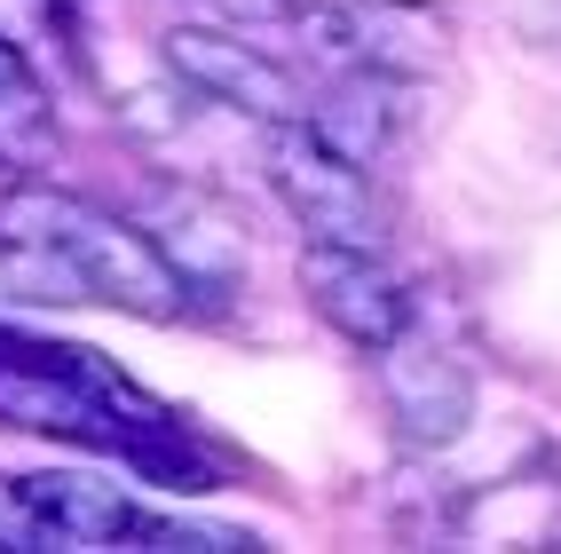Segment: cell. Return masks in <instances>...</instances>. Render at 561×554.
I'll list each match as a JSON object with an SVG mask.
<instances>
[{
	"instance_id": "obj_1",
	"label": "cell",
	"mask_w": 561,
	"mask_h": 554,
	"mask_svg": "<svg viewBox=\"0 0 561 554\" xmlns=\"http://www.w3.org/2000/svg\"><path fill=\"white\" fill-rule=\"evenodd\" d=\"M0 238H56L71 262H80L88 293L103 309H127L142 325H174V317H191V285L174 278V262L159 253V238L142 230V222L127 214H111L80 191H41V182H16L9 206H0Z\"/></svg>"
},
{
	"instance_id": "obj_2",
	"label": "cell",
	"mask_w": 561,
	"mask_h": 554,
	"mask_svg": "<svg viewBox=\"0 0 561 554\" xmlns=\"http://www.w3.org/2000/svg\"><path fill=\"white\" fill-rule=\"evenodd\" d=\"M261 167H270V191L285 199V214L301 222V238L317 246H388V214L371 199V182L356 159H341L309 120H277L270 143H261Z\"/></svg>"
},
{
	"instance_id": "obj_3",
	"label": "cell",
	"mask_w": 561,
	"mask_h": 554,
	"mask_svg": "<svg viewBox=\"0 0 561 554\" xmlns=\"http://www.w3.org/2000/svg\"><path fill=\"white\" fill-rule=\"evenodd\" d=\"M159 64H167L191 95L230 103V111H245V120H261V127L309 120L301 80H293L277 56H261L253 41H230V32H214V24H167V32H159Z\"/></svg>"
},
{
	"instance_id": "obj_4",
	"label": "cell",
	"mask_w": 561,
	"mask_h": 554,
	"mask_svg": "<svg viewBox=\"0 0 561 554\" xmlns=\"http://www.w3.org/2000/svg\"><path fill=\"white\" fill-rule=\"evenodd\" d=\"M301 293H309V309L341 332L348 349H371L380 357L388 341H403L411 332V293L388 278L380 253H364V246H301Z\"/></svg>"
},
{
	"instance_id": "obj_5",
	"label": "cell",
	"mask_w": 561,
	"mask_h": 554,
	"mask_svg": "<svg viewBox=\"0 0 561 554\" xmlns=\"http://www.w3.org/2000/svg\"><path fill=\"white\" fill-rule=\"evenodd\" d=\"M380 396H388L396 436L411 452H451L474 428V373L451 349L420 341V332H403V341L380 349Z\"/></svg>"
},
{
	"instance_id": "obj_6",
	"label": "cell",
	"mask_w": 561,
	"mask_h": 554,
	"mask_svg": "<svg viewBox=\"0 0 561 554\" xmlns=\"http://www.w3.org/2000/svg\"><path fill=\"white\" fill-rule=\"evenodd\" d=\"M142 230L159 238V253L174 262V278L191 285V302H230L245 285V230L238 214L206 199V191H159L142 206Z\"/></svg>"
},
{
	"instance_id": "obj_7",
	"label": "cell",
	"mask_w": 561,
	"mask_h": 554,
	"mask_svg": "<svg viewBox=\"0 0 561 554\" xmlns=\"http://www.w3.org/2000/svg\"><path fill=\"white\" fill-rule=\"evenodd\" d=\"M443 9L411 0H348V71H388V80H427L443 64Z\"/></svg>"
},
{
	"instance_id": "obj_8",
	"label": "cell",
	"mask_w": 561,
	"mask_h": 554,
	"mask_svg": "<svg viewBox=\"0 0 561 554\" xmlns=\"http://www.w3.org/2000/svg\"><path fill=\"white\" fill-rule=\"evenodd\" d=\"M24 484H32V499H41L48 546H71V554H95V546H135L142 507H135L119 484H95V475H24Z\"/></svg>"
},
{
	"instance_id": "obj_9",
	"label": "cell",
	"mask_w": 561,
	"mask_h": 554,
	"mask_svg": "<svg viewBox=\"0 0 561 554\" xmlns=\"http://www.w3.org/2000/svg\"><path fill=\"white\" fill-rule=\"evenodd\" d=\"M396 88L403 80H388V71H332V88L309 103V127L332 143L341 159H356V167H371L388 151V135H396Z\"/></svg>"
},
{
	"instance_id": "obj_10",
	"label": "cell",
	"mask_w": 561,
	"mask_h": 554,
	"mask_svg": "<svg viewBox=\"0 0 561 554\" xmlns=\"http://www.w3.org/2000/svg\"><path fill=\"white\" fill-rule=\"evenodd\" d=\"M0 285H9L16 302H32V309H80V302H95L80 262H71L56 238H0Z\"/></svg>"
},
{
	"instance_id": "obj_11",
	"label": "cell",
	"mask_w": 561,
	"mask_h": 554,
	"mask_svg": "<svg viewBox=\"0 0 561 554\" xmlns=\"http://www.w3.org/2000/svg\"><path fill=\"white\" fill-rule=\"evenodd\" d=\"M56 95H48V80L32 71V80H16V88H0V159H9L16 174H41L48 159H56Z\"/></svg>"
},
{
	"instance_id": "obj_12",
	"label": "cell",
	"mask_w": 561,
	"mask_h": 554,
	"mask_svg": "<svg viewBox=\"0 0 561 554\" xmlns=\"http://www.w3.org/2000/svg\"><path fill=\"white\" fill-rule=\"evenodd\" d=\"M48 523H41V499H32L24 475H0V554H41Z\"/></svg>"
},
{
	"instance_id": "obj_13",
	"label": "cell",
	"mask_w": 561,
	"mask_h": 554,
	"mask_svg": "<svg viewBox=\"0 0 561 554\" xmlns=\"http://www.w3.org/2000/svg\"><path fill=\"white\" fill-rule=\"evenodd\" d=\"M214 9L230 16V24H293L301 0H214Z\"/></svg>"
},
{
	"instance_id": "obj_14",
	"label": "cell",
	"mask_w": 561,
	"mask_h": 554,
	"mask_svg": "<svg viewBox=\"0 0 561 554\" xmlns=\"http://www.w3.org/2000/svg\"><path fill=\"white\" fill-rule=\"evenodd\" d=\"M16 182H24V174H16L9 159H0V206H9V191H16Z\"/></svg>"
},
{
	"instance_id": "obj_15",
	"label": "cell",
	"mask_w": 561,
	"mask_h": 554,
	"mask_svg": "<svg viewBox=\"0 0 561 554\" xmlns=\"http://www.w3.org/2000/svg\"><path fill=\"white\" fill-rule=\"evenodd\" d=\"M411 9H451V0H411Z\"/></svg>"
}]
</instances>
